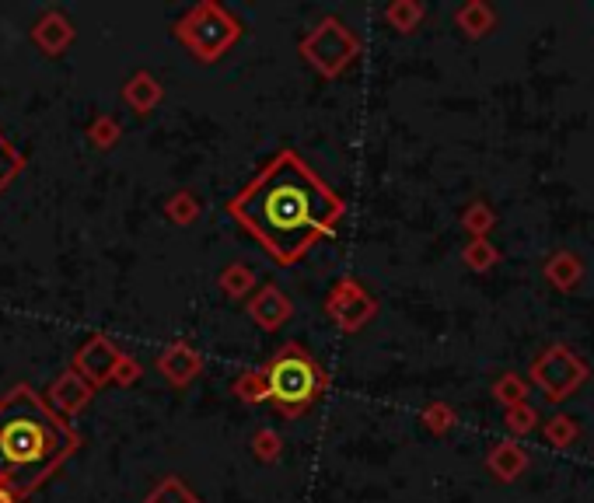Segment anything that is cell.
I'll return each instance as SVG.
<instances>
[{
	"label": "cell",
	"mask_w": 594,
	"mask_h": 503,
	"mask_svg": "<svg viewBox=\"0 0 594 503\" xmlns=\"http://www.w3.org/2000/svg\"><path fill=\"white\" fill-rule=\"evenodd\" d=\"M266 371V388H270V402L284 420H294L304 409H311L329 388L325 367L304 350L301 343H284L270 357Z\"/></svg>",
	"instance_id": "3957f363"
},
{
	"label": "cell",
	"mask_w": 594,
	"mask_h": 503,
	"mask_svg": "<svg viewBox=\"0 0 594 503\" xmlns=\"http://www.w3.org/2000/svg\"><path fill=\"white\" fill-rule=\"evenodd\" d=\"M242 32V18L217 0H200L186 7L172 25V35L182 42V49L200 63H217L242 39Z\"/></svg>",
	"instance_id": "277c9868"
},
{
	"label": "cell",
	"mask_w": 594,
	"mask_h": 503,
	"mask_svg": "<svg viewBox=\"0 0 594 503\" xmlns=\"http://www.w3.org/2000/svg\"><path fill=\"white\" fill-rule=\"evenodd\" d=\"M360 53L357 35L346 28V21H339L336 14H325L315 28L301 39V56L304 63L318 70L322 77H339Z\"/></svg>",
	"instance_id": "5b68a950"
},
{
	"label": "cell",
	"mask_w": 594,
	"mask_h": 503,
	"mask_svg": "<svg viewBox=\"0 0 594 503\" xmlns=\"http://www.w3.org/2000/svg\"><path fill=\"white\" fill-rule=\"evenodd\" d=\"M161 98H165V88H161V81L151 74V70H137V74H133L130 81L123 84V102L130 105L137 116L154 112Z\"/></svg>",
	"instance_id": "7c38bea8"
},
{
	"label": "cell",
	"mask_w": 594,
	"mask_h": 503,
	"mask_svg": "<svg viewBox=\"0 0 594 503\" xmlns=\"http://www.w3.org/2000/svg\"><path fill=\"white\" fill-rule=\"evenodd\" d=\"M144 503H200V497H196L179 476H165L151 493H147Z\"/></svg>",
	"instance_id": "2e32d148"
},
{
	"label": "cell",
	"mask_w": 594,
	"mask_h": 503,
	"mask_svg": "<svg viewBox=\"0 0 594 503\" xmlns=\"http://www.w3.org/2000/svg\"><path fill=\"white\" fill-rule=\"evenodd\" d=\"M249 318L259 325V329L277 332L294 318V301L277 287V283H263V287L249 297Z\"/></svg>",
	"instance_id": "ba28073f"
},
{
	"label": "cell",
	"mask_w": 594,
	"mask_h": 503,
	"mask_svg": "<svg viewBox=\"0 0 594 503\" xmlns=\"http://www.w3.org/2000/svg\"><path fill=\"white\" fill-rule=\"evenodd\" d=\"M200 210H203V203L193 189H179V193H172L165 200V217L172 224H179V228H189V224L200 217Z\"/></svg>",
	"instance_id": "5bb4252c"
},
{
	"label": "cell",
	"mask_w": 594,
	"mask_h": 503,
	"mask_svg": "<svg viewBox=\"0 0 594 503\" xmlns=\"http://www.w3.org/2000/svg\"><path fill=\"white\" fill-rule=\"evenodd\" d=\"M81 448V434L70 427L32 385H14L0 399V486L28 500L56 469Z\"/></svg>",
	"instance_id": "7a4b0ae2"
},
{
	"label": "cell",
	"mask_w": 594,
	"mask_h": 503,
	"mask_svg": "<svg viewBox=\"0 0 594 503\" xmlns=\"http://www.w3.org/2000/svg\"><path fill=\"white\" fill-rule=\"evenodd\" d=\"M221 290L228 297H245L256 290V273H252L245 262H231V266L221 269Z\"/></svg>",
	"instance_id": "9a60e30c"
},
{
	"label": "cell",
	"mask_w": 594,
	"mask_h": 503,
	"mask_svg": "<svg viewBox=\"0 0 594 503\" xmlns=\"http://www.w3.org/2000/svg\"><path fill=\"white\" fill-rule=\"evenodd\" d=\"M0 503H21L18 497H14L11 490H4V486H0Z\"/></svg>",
	"instance_id": "603a6c76"
},
{
	"label": "cell",
	"mask_w": 594,
	"mask_h": 503,
	"mask_svg": "<svg viewBox=\"0 0 594 503\" xmlns=\"http://www.w3.org/2000/svg\"><path fill=\"white\" fill-rule=\"evenodd\" d=\"M228 214L277 266H297L322 238L336 235L346 203L301 154L284 147L231 196Z\"/></svg>",
	"instance_id": "6da1fadb"
},
{
	"label": "cell",
	"mask_w": 594,
	"mask_h": 503,
	"mask_svg": "<svg viewBox=\"0 0 594 503\" xmlns=\"http://www.w3.org/2000/svg\"><path fill=\"white\" fill-rule=\"evenodd\" d=\"M374 311H378L374 297L367 294L364 283L353 280V276H343V280L329 290V297H325V315H329L343 332L364 329V325L374 318Z\"/></svg>",
	"instance_id": "8992f818"
},
{
	"label": "cell",
	"mask_w": 594,
	"mask_h": 503,
	"mask_svg": "<svg viewBox=\"0 0 594 503\" xmlns=\"http://www.w3.org/2000/svg\"><path fill=\"white\" fill-rule=\"evenodd\" d=\"M32 42L46 56H60L63 49L74 42V21H70L60 7H46V11L32 21Z\"/></svg>",
	"instance_id": "30bf717a"
},
{
	"label": "cell",
	"mask_w": 594,
	"mask_h": 503,
	"mask_svg": "<svg viewBox=\"0 0 594 503\" xmlns=\"http://www.w3.org/2000/svg\"><path fill=\"white\" fill-rule=\"evenodd\" d=\"M91 395H95V388L88 385V381L81 378V374H74L67 367L63 374H56L53 378V385H49V406L56 409L60 416H74V413H81L84 406L91 402Z\"/></svg>",
	"instance_id": "8fae6325"
},
{
	"label": "cell",
	"mask_w": 594,
	"mask_h": 503,
	"mask_svg": "<svg viewBox=\"0 0 594 503\" xmlns=\"http://www.w3.org/2000/svg\"><path fill=\"white\" fill-rule=\"evenodd\" d=\"M427 423H430V427H434V430H444V427H448V413H444L441 406L427 409Z\"/></svg>",
	"instance_id": "7402d4cb"
},
{
	"label": "cell",
	"mask_w": 594,
	"mask_h": 503,
	"mask_svg": "<svg viewBox=\"0 0 594 503\" xmlns=\"http://www.w3.org/2000/svg\"><path fill=\"white\" fill-rule=\"evenodd\" d=\"M140 371H144V364H137L133 357H126L123 353V360H119V367H116V385H133V381L140 378Z\"/></svg>",
	"instance_id": "44dd1931"
},
{
	"label": "cell",
	"mask_w": 594,
	"mask_h": 503,
	"mask_svg": "<svg viewBox=\"0 0 594 503\" xmlns=\"http://www.w3.org/2000/svg\"><path fill=\"white\" fill-rule=\"evenodd\" d=\"M231 392L235 399H242L245 406H256V402L270 399V388H266V371L263 367H245L235 381H231Z\"/></svg>",
	"instance_id": "4fadbf2b"
},
{
	"label": "cell",
	"mask_w": 594,
	"mask_h": 503,
	"mask_svg": "<svg viewBox=\"0 0 594 503\" xmlns=\"http://www.w3.org/2000/svg\"><path fill=\"white\" fill-rule=\"evenodd\" d=\"M252 455L266 465L277 462V458L284 455V441H280L277 430H256V437H252Z\"/></svg>",
	"instance_id": "d6986e66"
},
{
	"label": "cell",
	"mask_w": 594,
	"mask_h": 503,
	"mask_svg": "<svg viewBox=\"0 0 594 503\" xmlns=\"http://www.w3.org/2000/svg\"><path fill=\"white\" fill-rule=\"evenodd\" d=\"M385 14H388V21L399 28V32H413V25L420 21L423 11H420V4H392Z\"/></svg>",
	"instance_id": "ffe728a7"
},
{
	"label": "cell",
	"mask_w": 594,
	"mask_h": 503,
	"mask_svg": "<svg viewBox=\"0 0 594 503\" xmlns=\"http://www.w3.org/2000/svg\"><path fill=\"white\" fill-rule=\"evenodd\" d=\"M119 360H123V350H119L105 332H91V336L77 346L74 360H70V371L81 374L91 388H102L116 378Z\"/></svg>",
	"instance_id": "52a82bcc"
},
{
	"label": "cell",
	"mask_w": 594,
	"mask_h": 503,
	"mask_svg": "<svg viewBox=\"0 0 594 503\" xmlns=\"http://www.w3.org/2000/svg\"><path fill=\"white\" fill-rule=\"evenodd\" d=\"M21 168H25V158H21V151L4 137V133H0V193H4V189L11 186L14 179H18Z\"/></svg>",
	"instance_id": "ac0fdd59"
},
{
	"label": "cell",
	"mask_w": 594,
	"mask_h": 503,
	"mask_svg": "<svg viewBox=\"0 0 594 503\" xmlns=\"http://www.w3.org/2000/svg\"><path fill=\"white\" fill-rule=\"evenodd\" d=\"M158 371L172 388H186L189 381H196L203 374V357L186 343V339H175L172 346H165V350H161Z\"/></svg>",
	"instance_id": "9c48e42d"
},
{
	"label": "cell",
	"mask_w": 594,
	"mask_h": 503,
	"mask_svg": "<svg viewBox=\"0 0 594 503\" xmlns=\"http://www.w3.org/2000/svg\"><path fill=\"white\" fill-rule=\"evenodd\" d=\"M119 137H123V126H119L112 116H105V112L88 123V140L98 147V151H109V147H116Z\"/></svg>",
	"instance_id": "e0dca14e"
}]
</instances>
